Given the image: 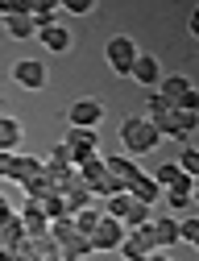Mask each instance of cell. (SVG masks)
Listing matches in <instances>:
<instances>
[{"label": "cell", "mask_w": 199, "mask_h": 261, "mask_svg": "<svg viewBox=\"0 0 199 261\" xmlns=\"http://www.w3.org/2000/svg\"><path fill=\"white\" fill-rule=\"evenodd\" d=\"M38 42H42L50 54H66V50L75 46V34H71L66 25H46V29H38Z\"/></svg>", "instance_id": "obj_12"}, {"label": "cell", "mask_w": 199, "mask_h": 261, "mask_svg": "<svg viewBox=\"0 0 199 261\" xmlns=\"http://www.w3.org/2000/svg\"><path fill=\"white\" fill-rule=\"evenodd\" d=\"M38 212L54 224V220H62L66 216V207H62V199H58V195H46V199H38Z\"/></svg>", "instance_id": "obj_29"}, {"label": "cell", "mask_w": 199, "mask_h": 261, "mask_svg": "<svg viewBox=\"0 0 199 261\" xmlns=\"http://www.w3.org/2000/svg\"><path fill=\"white\" fill-rule=\"evenodd\" d=\"M100 216H104V212H100V203H91V207L75 212V216H71L75 232H79V237H91V232H95V224H100Z\"/></svg>", "instance_id": "obj_22"}, {"label": "cell", "mask_w": 199, "mask_h": 261, "mask_svg": "<svg viewBox=\"0 0 199 261\" xmlns=\"http://www.w3.org/2000/svg\"><path fill=\"white\" fill-rule=\"evenodd\" d=\"M175 166H179L187 178H199V149H195V145H187V149H183V158L175 162Z\"/></svg>", "instance_id": "obj_27"}, {"label": "cell", "mask_w": 199, "mask_h": 261, "mask_svg": "<svg viewBox=\"0 0 199 261\" xmlns=\"http://www.w3.org/2000/svg\"><path fill=\"white\" fill-rule=\"evenodd\" d=\"M66 149H79V153H100V128H66Z\"/></svg>", "instance_id": "obj_16"}, {"label": "cell", "mask_w": 199, "mask_h": 261, "mask_svg": "<svg viewBox=\"0 0 199 261\" xmlns=\"http://www.w3.org/2000/svg\"><path fill=\"white\" fill-rule=\"evenodd\" d=\"M21 241H25V232H21V220H17V212H13L9 220H0V257H5V253H17Z\"/></svg>", "instance_id": "obj_17"}, {"label": "cell", "mask_w": 199, "mask_h": 261, "mask_svg": "<svg viewBox=\"0 0 199 261\" xmlns=\"http://www.w3.org/2000/svg\"><path fill=\"white\" fill-rule=\"evenodd\" d=\"M145 232H150L154 249H158V253H166V249H175V245H179V220H170V216L150 220V224H145Z\"/></svg>", "instance_id": "obj_10"}, {"label": "cell", "mask_w": 199, "mask_h": 261, "mask_svg": "<svg viewBox=\"0 0 199 261\" xmlns=\"http://www.w3.org/2000/svg\"><path fill=\"white\" fill-rule=\"evenodd\" d=\"M46 62H38V58H17L13 62V83L17 87H25V91H42L46 87Z\"/></svg>", "instance_id": "obj_4"}, {"label": "cell", "mask_w": 199, "mask_h": 261, "mask_svg": "<svg viewBox=\"0 0 199 261\" xmlns=\"http://www.w3.org/2000/svg\"><path fill=\"white\" fill-rule=\"evenodd\" d=\"M195 83L187 79V75H162V83H158V95L166 100V108H179V100L191 91Z\"/></svg>", "instance_id": "obj_14"}, {"label": "cell", "mask_w": 199, "mask_h": 261, "mask_svg": "<svg viewBox=\"0 0 199 261\" xmlns=\"http://www.w3.org/2000/svg\"><path fill=\"white\" fill-rule=\"evenodd\" d=\"M195 124H199V112H179V108H170V112L162 116V124H158V137H170V141H191Z\"/></svg>", "instance_id": "obj_3"}, {"label": "cell", "mask_w": 199, "mask_h": 261, "mask_svg": "<svg viewBox=\"0 0 199 261\" xmlns=\"http://www.w3.org/2000/svg\"><path fill=\"white\" fill-rule=\"evenodd\" d=\"M21 137H25V128L13 116H0V153H17L21 149Z\"/></svg>", "instance_id": "obj_18"}, {"label": "cell", "mask_w": 199, "mask_h": 261, "mask_svg": "<svg viewBox=\"0 0 199 261\" xmlns=\"http://www.w3.org/2000/svg\"><path fill=\"white\" fill-rule=\"evenodd\" d=\"M13 174H17V153H0V178L13 182Z\"/></svg>", "instance_id": "obj_33"}, {"label": "cell", "mask_w": 199, "mask_h": 261, "mask_svg": "<svg viewBox=\"0 0 199 261\" xmlns=\"http://www.w3.org/2000/svg\"><path fill=\"white\" fill-rule=\"evenodd\" d=\"M129 207H133V195H129V191H116V195H108V199H104V207H100V212L120 224V220L129 216Z\"/></svg>", "instance_id": "obj_21"}, {"label": "cell", "mask_w": 199, "mask_h": 261, "mask_svg": "<svg viewBox=\"0 0 199 261\" xmlns=\"http://www.w3.org/2000/svg\"><path fill=\"white\" fill-rule=\"evenodd\" d=\"M162 191H170V187H183V182H195V178H187L179 166H175V162H162V166H158V174H150Z\"/></svg>", "instance_id": "obj_20"}, {"label": "cell", "mask_w": 199, "mask_h": 261, "mask_svg": "<svg viewBox=\"0 0 199 261\" xmlns=\"http://www.w3.org/2000/svg\"><path fill=\"white\" fill-rule=\"evenodd\" d=\"M129 195H133V199H137V203H145V207H154V203L162 199V187H158V182H154L150 174H141L137 182L129 187Z\"/></svg>", "instance_id": "obj_19"}, {"label": "cell", "mask_w": 199, "mask_h": 261, "mask_svg": "<svg viewBox=\"0 0 199 261\" xmlns=\"http://www.w3.org/2000/svg\"><path fill=\"white\" fill-rule=\"evenodd\" d=\"M137 42L133 38H125V34H116V38H108V46H104V58H108V67H112V75H125L129 79V71H133V62H137Z\"/></svg>", "instance_id": "obj_2"}, {"label": "cell", "mask_w": 199, "mask_h": 261, "mask_svg": "<svg viewBox=\"0 0 199 261\" xmlns=\"http://www.w3.org/2000/svg\"><path fill=\"white\" fill-rule=\"evenodd\" d=\"M25 5H29V0H0V21H5V17H17V13H25Z\"/></svg>", "instance_id": "obj_32"}, {"label": "cell", "mask_w": 199, "mask_h": 261, "mask_svg": "<svg viewBox=\"0 0 199 261\" xmlns=\"http://www.w3.org/2000/svg\"><path fill=\"white\" fill-rule=\"evenodd\" d=\"M166 112H170V108H166V100H162L158 91H154V95H145V120H150L154 128L162 124V116H166Z\"/></svg>", "instance_id": "obj_26"}, {"label": "cell", "mask_w": 199, "mask_h": 261, "mask_svg": "<svg viewBox=\"0 0 199 261\" xmlns=\"http://www.w3.org/2000/svg\"><path fill=\"white\" fill-rule=\"evenodd\" d=\"M66 124L71 128H100L104 124V104L100 100H75L66 108Z\"/></svg>", "instance_id": "obj_5"}, {"label": "cell", "mask_w": 199, "mask_h": 261, "mask_svg": "<svg viewBox=\"0 0 199 261\" xmlns=\"http://www.w3.org/2000/svg\"><path fill=\"white\" fill-rule=\"evenodd\" d=\"M87 241H91V253H116L120 241H125V228H120L116 220H108V216H100L95 232H91Z\"/></svg>", "instance_id": "obj_6"}, {"label": "cell", "mask_w": 199, "mask_h": 261, "mask_svg": "<svg viewBox=\"0 0 199 261\" xmlns=\"http://www.w3.org/2000/svg\"><path fill=\"white\" fill-rule=\"evenodd\" d=\"M5 29H9V38L25 42V38H38V29H33L29 13H17V17H5Z\"/></svg>", "instance_id": "obj_24"}, {"label": "cell", "mask_w": 199, "mask_h": 261, "mask_svg": "<svg viewBox=\"0 0 199 261\" xmlns=\"http://www.w3.org/2000/svg\"><path fill=\"white\" fill-rule=\"evenodd\" d=\"M104 170H108V178L120 187V191H129L133 182L141 178V166L133 158H125V153H112V158H104Z\"/></svg>", "instance_id": "obj_7"}, {"label": "cell", "mask_w": 199, "mask_h": 261, "mask_svg": "<svg viewBox=\"0 0 199 261\" xmlns=\"http://www.w3.org/2000/svg\"><path fill=\"white\" fill-rule=\"evenodd\" d=\"M166 195V203H170L175 212H187L195 203V182H183V187H170V191H162Z\"/></svg>", "instance_id": "obj_23"}, {"label": "cell", "mask_w": 199, "mask_h": 261, "mask_svg": "<svg viewBox=\"0 0 199 261\" xmlns=\"http://www.w3.org/2000/svg\"><path fill=\"white\" fill-rule=\"evenodd\" d=\"M13 216V207H9V199H5V195H0V220H9Z\"/></svg>", "instance_id": "obj_35"}, {"label": "cell", "mask_w": 199, "mask_h": 261, "mask_svg": "<svg viewBox=\"0 0 199 261\" xmlns=\"http://www.w3.org/2000/svg\"><path fill=\"white\" fill-rule=\"evenodd\" d=\"M54 245H58V257H62V261H87V257H91V241L79 237L75 228H71L62 241H54Z\"/></svg>", "instance_id": "obj_13"}, {"label": "cell", "mask_w": 199, "mask_h": 261, "mask_svg": "<svg viewBox=\"0 0 199 261\" xmlns=\"http://www.w3.org/2000/svg\"><path fill=\"white\" fill-rule=\"evenodd\" d=\"M179 245H199V216L179 220Z\"/></svg>", "instance_id": "obj_30"}, {"label": "cell", "mask_w": 199, "mask_h": 261, "mask_svg": "<svg viewBox=\"0 0 199 261\" xmlns=\"http://www.w3.org/2000/svg\"><path fill=\"white\" fill-rule=\"evenodd\" d=\"M129 79L137 83V87H145V91H158V83H162V62H158L154 54H137V62H133Z\"/></svg>", "instance_id": "obj_9"}, {"label": "cell", "mask_w": 199, "mask_h": 261, "mask_svg": "<svg viewBox=\"0 0 199 261\" xmlns=\"http://www.w3.org/2000/svg\"><path fill=\"white\" fill-rule=\"evenodd\" d=\"M17 220H21V232L25 237H50V220L38 212V203H25L17 212Z\"/></svg>", "instance_id": "obj_15"}, {"label": "cell", "mask_w": 199, "mask_h": 261, "mask_svg": "<svg viewBox=\"0 0 199 261\" xmlns=\"http://www.w3.org/2000/svg\"><path fill=\"white\" fill-rule=\"evenodd\" d=\"M150 261H170V257H166V253H154V257H150Z\"/></svg>", "instance_id": "obj_36"}, {"label": "cell", "mask_w": 199, "mask_h": 261, "mask_svg": "<svg viewBox=\"0 0 199 261\" xmlns=\"http://www.w3.org/2000/svg\"><path fill=\"white\" fill-rule=\"evenodd\" d=\"M120 145H125V158L129 153L133 158H145V153H154L162 145V137H158V128L145 116H125L120 120Z\"/></svg>", "instance_id": "obj_1"}, {"label": "cell", "mask_w": 199, "mask_h": 261, "mask_svg": "<svg viewBox=\"0 0 199 261\" xmlns=\"http://www.w3.org/2000/svg\"><path fill=\"white\" fill-rule=\"evenodd\" d=\"M125 261H150L158 249H154V241H150V232L145 228H133V232H125V241H120V249H116Z\"/></svg>", "instance_id": "obj_8"}, {"label": "cell", "mask_w": 199, "mask_h": 261, "mask_svg": "<svg viewBox=\"0 0 199 261\" xmlns=\"http://www.w3.org/2000/svg\"><path fill=\"white\" fill-rule=\"evenodd\" d=\"M150 220H154V207H145V203L133 199V207H129V216L120 220V228H125V232H133V228H145Z\"/></svg>", "instance_id": "obj_25"}, {"label": "cell", "mask_w": 199, "mask_h": 261, "mask_svg": "<svg viewBox=\"0 0 199 261\" xmlns=\"http://www.w3.org/2000/svg\"><path fill=\"white\" fill-rule=\"evenodd\" d=\"M46 170H75V166H71V149H66V145H54L50 158H46Z\"/></svg>", "instance_id": "obj_28"}, {"label": "cell", "mask_w": 199, "mask_h": 261, "mask_svg": "<svg viewBox=\"0 0 199 261\" xmlns=\"http://www.w3.org/2000/svg\"><path fill=\"white\" fill-rule=\"evenodd\" d=\"M179 112H199V91H195V87H191L183 100H179Z\"/></svg>", "instance_id": "obj_34"}, {"label": "cell", "mask_w": 199, "mask_h": 261, "mask_svg": "<svg viewBox=\"0 0 199 261\" xmlns=\"http://www.w3.org/2000/svg\"><path fill=\"white\" fill-rule=\"evenodd\" d=\"M58 199H62V207H66V216H75V212H83V207H91V203H100L95 195L79 182V174H75V182L66 187V191H58Z\"/></svg>", "instance_id": "obj_11"}, {"label": "cell", "mask_w": 199, "mask_h": 261, "mask_svg": "<svg viewBox=\"0 0 199 261\" xmlns=\"http://www.w3.org/2000/svg\"><path fill=\"white\" fill-rule=\"evenodd\" d=\"M62 13L66 17H87V13H95V5H91V0H66Z\"/></svg>", "instance_id": "obj_31"}]
</instances>
